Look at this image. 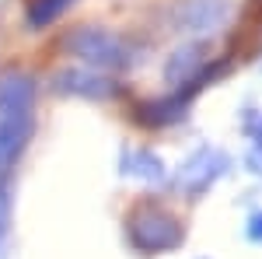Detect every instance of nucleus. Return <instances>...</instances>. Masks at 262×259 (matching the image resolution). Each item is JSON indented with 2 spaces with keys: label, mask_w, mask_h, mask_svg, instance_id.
<instances>
[{
  "label": "nucleus",
  "mask_w": 262,
  "mask_h": 259,
  "mask_svg": "<svg viewBox=\"0 0 262 259\" xmlns=\"http://www.w3.org/2000/svg\"><path fill=\"white\" fill-rule=\"evenodd\" d=\"M126 235L133 242V249L154 256V252H168L182 245V224L161 207H137L126 221Z\"/></svg>",
  "instance_id": "2"
},
{
  "label": "nucleus",
  "mask_w": 262,
  "mask_h": 259,
  "mask_svg": "<svg viewBox=\"0 0 262 259\" xmlns=\"http://www.w3.org/2000/svg\"><path fill=\"white\" fill-rule=\"evenodd\" d=\"M70 46L81 53L84 60H95V63H101V67H116V63H122L119 42L112 39V35H105V32H98V28H84V32H77Z\"/></svg>",
  "instance_id": "3"
},
{
  "label": "nucleus",
  "mask_w": 262,
  "mask_h": 259,
  "mask_svg": "<svg viewBox=\"0 0 262 259\" xmlns=\"http://www.w3.org/2000/svg\"><path fill=\"white\" fill-rule=\"evenodd\" d=\"M252 238H259V242H262V214L255 217V228H252Z\"/></svg>",
  "instance_id": "6"
},
{
  "label": "nucleus",
  "mask_w": 262,
  "mask_h": 259,
  "mask_svg": "<svg viewBox=\"0 0 262 259\" xmlns=\"http://www.w3.org/2000/svg\"><path fill=\"white\" fill-rule=\"evenodd\" d=\"M32 98H35L32 77L25 74L4 77L0 84V172L21 154L25 140L32 133Z\"/></svg>",
  "instance_id": "1"
},
{
  "label": "nucleus",
  "mask_w": 262,
  "mask_h": 259,
  "mask_svg": "<svg viewBox=\"0 0 262 259\" xmlns=\"http://www.w3.org/2000/svg\"><path fill=\"white\" fill-rule=\"evenodd\" d=\"M7 224H11V203L7 193L0 189V259H7Z\"/></svg>",
  "instance_id": "5"
},
{
  "label": "nucleus",
  "mask_w": 262,
  "mask_h": 259,
  "mask_svg": "<svg viewBox=\"0 0 262 259\" xmlns=\"http://www.w3.org/2000/svg\"><path fill=\"white\" fill-rule=\"evenodd\" d=\"M70 7V0H39V4H32V11H28V21L42 28V25H49V21H56Z\"/></svg>",
  "instance_id": "4"
}]
</instances>
